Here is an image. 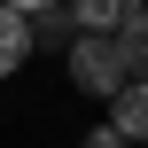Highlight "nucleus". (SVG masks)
Returning a JSON list of instances; mask_svg holds the SVG:
<instances>
[{
  "label": "nucleus",
  "mask_w": 148,
  "mask_h": 148,
  "mask_svg": "<svg viewBox=\"0 0 148 148\" xmlns=\"http://www.w3.org/2000/svg\"><path fill=\"white\" fill-rule=\"evenodd\" d=\"M70 86L78 94H117L125 86V55H117V31H78L70 39Z\"/></svg>",
  "instance_id": "f257e3e1"
},
{
  "label": "nucleus",
  "mask_w": 148,
  "mask_h": 148,
  "mask_svg": "<svg viewBox=\"0 0 148 148\" xmlns=\"http://www.w3.org/2000/svg\"><path fill=\"white\" fill-rule=\"evenodd\" d=\"M109 133L117 140H148V78H125L109 94Z\"/></svg>",
  "instance_id": "f03ea898"
},
{
  "label": "nucleus",
  "mask_w": 148,
  "mask_h": 148,
  "mask_svg": "<svg viewBox=\"0 0 148 148\" xmlns=\"http://www.w3.org/2000/svg\"><path fill=\"white\" fill-rule=\"evenodd\" d=\"M31 47H39V39H31V23H23L16 8H0V78H16V70L31 62Z\"/></svg>",
  "instance_id": "7ed1b4c3"
},
{
  "label": "nucleus",
  "mask_w": 148,
  "mask_h": 148,
  "mask_svg": "<svg viewBox=\"0 0 148 148\" xmlns=\"http://www.w3.org/2000/svg\"><path fill=\"white\" fill-rule=\"evenodd\" d=\"M117 55H125V78H148V8L117 23Z\"/></svg>",
  "instance_id": "20e7f679"
},
{
  "label": "nucleus",
  "mask_w": 148,
  "mask_h": 148,
  "mask_svg": "<svg viewBox=\"0 0 148 148\" xmlns=\"http://www.w3.org/2000/svg\"><path fill=\"white\" fill-rule=\"evenodd\" d=\"M133 8H140V0H70V23H78V31H117Z\"/></svg>",
  "instance_id": "39448f33"
},
{
  "label": "nucleus",
  "mask_w": 148,
  "mask_h": 148,
  "mask_svg": "<svg viewBox=\"0 0 148 148\" xmlns=\"http://www.w3.org/2000/svg\"><path fill=\"white\" fill-rule=\"evenodd\" d=\"M0 8H16L23 23H62L70 16V0H0Z\"/></svg>",
  "instance_id": "423d86ee"
},
{
  "label": "nucleus",
  "mask_w": 148,
  "mask_h": 148,
  "mask_svg": "<svg viewBox=\"0 0 148 148\" xmlns=\"http://www.w3.org/2000/svg\"><path fill=\"white\" fill-rule=\"evenodd\" d=\"M86 148H133V140H117V133L101 125V133H86Z\"/></svg>",
  "instance_id": "0eeeda50"
},
{
  "label": "nucleus",
  "mask_w": 148,
  "mask_h": 148,
  "mask_svg": "<svg viewBox=\"0 0 148 148\" xmlns=\"http://www.w3.org/2000/svg\"><path fill=\"white\" fill-rule=\"evenodd\" d=\"M140 8H148V0H140Z\"/></svg>",
  "instance_id": "6e6552de"
}]
</instances>
